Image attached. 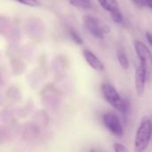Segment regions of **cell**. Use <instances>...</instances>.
Segmentation results:
<instances>
[{
  "label": "cell",
  "mask_w": 152,
  "mask_h": 152,
  "mask_svg": "<svg viewBox=\"0 0 152 152\" xmlns=\"http://www.w3.org/2000/svg\"><path fill=\"white\" fill-rule=\"evenodd\" d=\"M97 1L100 4V5L105 11H108L109 12H111L119 9L118 0H97Z\"/></svg>",
  "instance_id": "8"
},
{
  "label": "cell",
  "mask_w": 152,
  "mask_h": 152,
  "mask_svg": "<svg viewBox=\"0 0 152 152\" xmlns=\"http://www.w3.org/2000/svg\"><path fill=\"white\" fill-rule=\"evenodd\" d=\"M134 48L136 51V54L140 60V62L142 63L148 73L152 72V53L148 48L146 45H144L142 42L136 40L134 41Z\"/></svg>",
  "instance_id": "5"
},
{
  "label": "cell",
  "mask_w": 152,
  "mask_h": 152,
  "mask_svg": "<svg viewBox=\"0 0 152 152\" xmlns=\"http://www.w3.org/2000/svg\"><path fill=\"white\" fill-rule=\"evenodd\" d=\"M110 16H111V19L114 22L118 23V24H121L123 23L124 21V17H123V14L120 12L119 9L114 11V12H110Z\"/></svg>",
  "instance_id": "11"
},
{
  "label": "cell",
  "mask_w": 152,
  "mask_h": 152,
  "mask_svg": "<svg viewBox=\"0 0 152 152\" xmlns=\"http://www.w3.org/2000/svg\"><path fill=\"white\" fill-rule=\"evenodd\" d=\"M104 126L115 136L122 137L124 134V128L123 126L118 118V117L111 112L105 113L102 118Z\"/></svg>",
  "instance_id": "4"
},
{
  "label": "cell",
  "mask_w": 152,
  "mask_h": 152,
  "mask_svg": "<svg viewBox=\"0 0 152 152\" xmlns=\"http://www.w3.org/2000/svg\"><path fill=\"white\" fill-rule=\"evenodd\" d=\"M152 122L148 118H144L137 129L134 140V151L137 152L144 151L151 140Z\"/></svg>",
  "instance_id": "1"
},
{
  "label": "cell",
  "mask_w": 152,
  "mask_h": 152,
  "mask_svg": "<svg viewBox=\"0 0 152 152\" xmlns=\"http://www.w3.org/2000/svg\"><path fill=\"white\" fill-rule=\"evenodd\" d=\"M69 3L71 5L81 9H88L92 6L91 0H69Z\"/></svg>",
  "instance_id": "10"
},
{
  "label": "cell",
  "mask_w": 152,
  "mask_h": 152,
  "mask_svg": "<svg viewBox=\"0 0 152 152\" xmlns=\"http://www.w3.org/2000/svg\"><path fill=\"white\" fill-rule=\"evenodd\" d=\"M146 38H147V40H148V42H149V44L151 45L152 46V34L151 33H150V32H147L146 33Z\"/></svg>",
  "instance_id": "16"
},
{
  "label": "cell",
  "mask_w": 152,
  "mask_h": 152,
  "mask_svg": "<svg viewBox=\"0 0 152 152\" xmlns=\"http://www.w3.org/2000/svg\"><path fill=\"white\" fill-rule=\"evenodd\" d=\"M117 57H118V61L121 66V68L123 69H129V60L126 54V53L124 52V50L122 49H118L117 52Z\"/></svg>",
  "instance_id": "9"
},
{
  "label": "cell",
  "mask_w": 152,
  "mask_h": 152,
  "mask_svg": "<svg viewBox=\"0 0 152 152\" xmlns=\"http://www.w3.org/2000/svg\"><path fill=\"white\" fill-rule=\"evenodd\" d=\"M148 6H149V7H151V8L152 9V4H151V3H149V2H148Z\"/></svg>",
  "instance_id": "17"
},
{
  "label": "cell",
  "mask_w": 152,
  "mask_h": 152,
  "mask_svg": "<svg viewBox=\"0 0 152 152\" xmlns=\"http://www.w3.org/2000/svg\"><path fill=\"white\" fill-rule=\"evenodd\" d=\"M147 1H148L149 3H151V4H152V0H147Z\"/></svg>",
  "instance_id": "18"
},
{
  "label": "cell",
  "mask_w": 152,
  "mask_h": 152,
  "mask_svg": "<svg viewBox=\"0 0 152 152\" xmlns=\"http://www.w3.org/2000/svg\"><path fill=\"white\" fill-rule=\"evenodd\" d=\"M136 5L140 6V7H143V6H148V1L147 0H132Z\"/></svg>",
  "instance_id": "15"
},
{
  "label": "cell",
  "mask_w": 152,
  "mask_h": 152,
  "mask_svg": "<svg viewBox=\"0 0 152 152\" xmlns=\"http://www.w3.org/2000/svg\"><path fill=\"white\" fill-rule=\"evenodd\" d=\"M147 73H148V71H147L145 66L140 62L139 66L137 67L136 72H135V88H136V92L139 96H142L144 93Z\"/></svg>",
  "instance_id": "6"
},
{
  "label": "cell",
  "mask_w": 152,
  "mask_h": 152,
  "mask_svg": "<svg viewBox=\"0 0 152 152\" xmlns=\"http://www.w3.org/2000/svg\"><path fill=\"white\" fill-rule=\"evenodd\" d=\"M15 1H17L20 4H22L24 5L30 6V7H38L41 4L38 0H15Z\"/></svg>",
  "instance_id": "12"
},
{
  "label": "cell",
  "mask_w": 152,
  "mask_h": 152,
  "mask_svg": "<svg viewBox=\"0 0 152 152\" xmlns=\"http://www.w3.org/2000/svg\"><path fill=\"white\" fill-rule=\"evenodd\" d=\"M84 58L86 59V62L89 64V66L94 69V70L98 72H102L104 69V65L102 62V61L91 51L89 50H84L83 51Z\"/></svg>",
  "instance_id": "7"
},
{
  "label": "cell",
  "mask_w": 152,
  "mask_h": 152,
  "mask_svg": "<svg viewBox=\"0 0 152 152\" xmlns=\"http://www.w3.org/2000/svg\"><path fill=\"white\" fill-rule=\"evenodd\" d=\"M84 24L88 31L96 38L102 39L105 33H109L110 28L109 26L102 23L97 18L91 15H85L83 18Z\"/></svg>",
  "instance_id": "3"
},
{
  "label": "cell",
  "mask_w": 152,
  "mask_h": 152,
  "mask_svg": "<svg viewBox=\"0 0 152 152\" xmlns=\"http://www.w3.org/2000/svg\"><path fill=\"white\" fill-rule=\"evenodd\" d=\"M102 93L103 94L104 99L114 109H116L117 110H118L124 114L127 111L126 102L124 101L120 97L118 92L113 86H111L110 84H107V83L102 84Z\"/></svg>",
  "instance_id": "2"
},
{
  "label": "cell",
  "mask_w": 152,
  "mask_h": 152,
  "mask_svg": "<svg viewBox=\"0 0 152 152\" xmlns=\"http://www.w3.org/2000/svg\"><path fill=\"white\" fill-rule=\"evenodd\" d=\"M113 149L116 152H122L126 151V148L125 147V145H123L121 143H114Z\"/></svg>",
  "instance_id": "14"
},
{
  "label": "cell",
  "mask_w": 152,
  "mask_h": 152,
  "mask_svg": "<svg viewBox=\"0 0 152 152\" xmlns=\"http://www.w3.org/2000/svg\"><path fill=\"white\" fill-rule=\"evenodd\" d=\"M69 34H70V37H71L72 40H73L76 44H77V45H83L84 41H83L82 37H81L75 30L70 29V30H69Z\"/></svg>",
  "instance_id": "13"
}]
</instances>
